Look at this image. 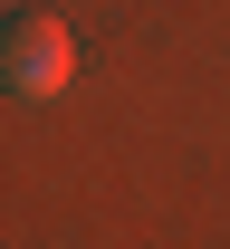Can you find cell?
Returning <instances> with one entry per match:
<instances>
[{
    "instance_id": "6da1fadb",
    "label": "cell",
    "mask_w": 230,
    "mask_h": 249,
    "mask_svg": "<svg viewBox=\"0 0 230 249\" xmlns=\"http://www.w3.org/2000/svg\"><path fill=\"white\" fill-rule=\"evenodd\" d=\"M67 77H77V38H67V19H48V10L0 19V96L48 106V96H67Z\"/></svg>"
}]
</instances>
